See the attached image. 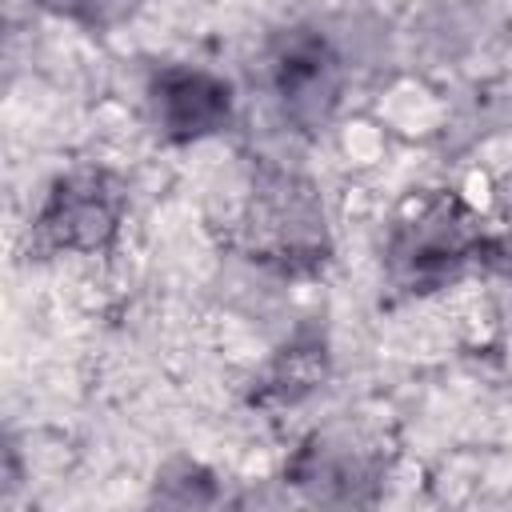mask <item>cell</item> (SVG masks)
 <instances>
[{"label":"cell","instance_id":"cell-7","mask_svg":"<svg viewBox=\"0 0 512 512\" xmlns=\"http://www.w3.org/2000/svg\"><path fill=\"white\" fill-rule=\"evenodd\" d=\"M332 368V352L320 328H300L296 336H288L284 348H276V356L268 360V368L256 376L252 384V404L280 412V408H296L300 400H308Z\"/></svg>","mask_w":512,"mask_h":512},{"label":"cell","instance_id":"cell-3","mask_svg":"<svg viewBox=\"0 0 512 512\" xmlns=\"http://www.w3.org/2000/svg\"><path fill=\"white\" fill-rule=\"evenodd\" d=\"M124 216H128V188L116 172L100 164L68 168L48 184L28 224V252L32 256H104L112 252Z\"/></svg>","mask_w":512,"mask_h":512},{"label":"cell","instance_id":"cell-8","mask_svg":"<svg viewBox=\"0 0 512 512\" xmlns=\"http://www.w3.org/2000/svg\"><path fill=\"white\" fill-rule=\"evenodd\" d=\"M152 504L208 508V504H220V484H216V476L204 464H196V460H172V464H164L156 472Z\"/></svg>","mask_w":512,"mask_h":512},{"label":"cell","instance_id":"cell-9","mask_svg":"<svg viewBox=\"0 0 512 512\" xmlns=\"http://www.w3.org/2000/svg\"><path fill=\"white\" fill-rule=\"evenodd\" d=\"M44 12L60 16V20H72L88 32H108L112 24H120L140 0H36Z\"/></svg>","mask_w":512,"mask_h":512},{"label":"cell","instance_id":"cell-2","mask_svg":"<svg viewBox=\"0 0 512 512\" xmlns=\"http://www.w3.org/2000/svg\"><path fill=\"white\" fill-rule=\"evenodd\" d=\"M244 252L280 276H316L332 256L320 188L280 164H264L240 212Z\"/></svg>","mask_w":512,"mask_h":512},{"label":"cell","instance_id":"cell-1","mask_svg":"<svg viewBox=\"0 0 512 512\" xmlns=\"http://www.w3.org/2000/svg\"><path fill=\"white\" fill-rule=\"evenodd\" d=\"M500 240H492L472 208L448 192L424 196L408 216H400L384 244V276L404 296H428L472 268L496 264Z\"/></svg>","mask_w":512,"mask_h":512},{"label":"cell","instance_id":"cell-6","mask_svg":"<svg viewBox=\"0 0 512 512\" xmlns=\"http://www.w3.org/2000/svg\"><path fill=\"white\" fill-rule=\"evenodd\" d=\"M148 116L164 144H200L236 116V92L220 72L196 64H160L148 76Z\"/></svg>","mask_w":512,"mask_h":512},{"label":"cell","instance_id":"cell-4","mask_svg":"<svg viewBox=\"0 0 512 512\" xmlns=\"http://www.w3.org/2000/svg\"><path fill=\"white\" fill-rule=\"evenodd\" d=\"M388 464L380 436L352 424H324L288 452L284 484L312 504H376Z\"/></svg>","mask_w":512,"mask_h":512},{"label":"cell","instance_id":"cell-5","mask_svg":"<svg viewBox=\"0 0 512 512\" xmlns=\"http://www.w3.org/2000/svg\"><path fill=\"white\" fill-rule=\"evenodd\" d=\"M268 88L280 120L300 136H320L344 100L348 64L320 28H288L268 48Z\"/></svg>","mask_w":512,"mask_h":512}]
</instances>
